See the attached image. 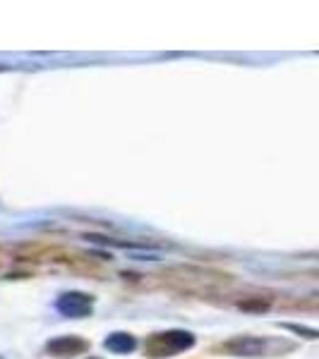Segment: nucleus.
I'll list each match as a JSON object with an SVG mask.
<instances>
[{"mask_svg": "<svg viewBox=\"0 0 319 359\" xmlns=\"http://www.w3.org/2000/svg\"><path fill=\"white\" fill-rule=\"evenodd\" d=\"M197 343L195 333L173 328V331L156 333L147 340V355L149 357H176L185 350H193Z\"/></svg>", "mask_w": 319, "mask_h": 359, "instance_id": "nucleus-1", "label": "nucleus"}, {"mask_svg": "<svg viewBox=\"0 0 319 359\" xmlns=\"http://www.w3.org/2000/svg\"><path fill=\"white\" fill-rule=\"evenodd\" d=\"M219 350L230 357L257 359L269 355V340L259 338V335H235V338L226 340L223 345H219Z\"/></svg>", "mask_w": 319, "mask_h": 359, "instance_id": "nucleus-2", "label": "nucleus"}, {"mask_svg": "<svg viewBox=\"0 0 319 359\" xmlns=\"http://www.w3.org/2000/svg\"><path fill=\"white\" fill-rule=\"evenodd\" d=\"M56 309L65 318H86L94 311V297L82 290H67L56 299Z\"/></svg>", "mask_w": 319, "mask_h": 359, "instance_id": "nucleus-3", "label": "nucleus"}, {"mask_svg": "<svg viewBox=\"0 0 319 359\" xmlns=\"http://www.w3.org/2000/svg\"><path fill=\"white\" fill-rule=\"evenodd\" d=\"M44 350L48 357L72 359V357H79L89 352V340H84L82 335H58V338H51L48 343H46Z\"/></svg>", "mask_w": 319, "mask_h": 359, "instance_id": "nucleus-4", "label": "nucleus"}, {"mask_svg": "<svg viewBox=\"0 0 319 359\" xmlns=\"http://www.w3.org/2000/svg\"><path fill=\"white\" fill-rule=\"evenodd\" d=\"M103 347H106L108 352H113V355H130V352H135V347H137V338L132 333L115 331L111 335H106Z\"/></svg>", "mask_w": 319, "mask_h": 359, "instance_id": "nucleus-5", "label": "nucleus"}, {"mask_svg": "<svg viewBox=\"0 0 319 359\" xmlns=\"http://www.w3.org/2000/svg\"><path fill=\"white\" fill-rule=\"evenodd\" d=\"M281 328H286V331H291V333H298L300 338H305V340H319V331H317V328L300 326V323H281Z\"/></svg>", "mask_w": 319, "mask_h": 359, "instance_id": "nucleus-6", "label": "nucleus"}, {"mask_svg": "<svg viewBox=\"0 0 319 359\" xmlns=\"http://www.w3.org/2000/svg\"><path fill=\"white\" fill-rule=\"evenodd\" d=\"M240 309H245V311H266V309H269V302H266V299H252V302H240Z\"/></svg>", "mask_w": 319, "mask_h": 359, "instance_id": "nucleus-7", "label": "nucleus"}, {"mask_svg": "<svg viewBox=\"0 0 319 359\" xmlns=\"http://www.w3.org/2000/svg\"><path fill=\"white\" fill-rule=\"evenodd\" d=\"M3 69H5V65H0V72H3Z\"/></svg>", "mask_w": 319, "mask_h": 359, "instance_id": "nucleus-8", "label": "nucleus"}, {"mask_svg": "<svg viewBox=\"0 0 319 359\" xmlns=\"http://www.w3.org/2000/svg\"><path fill=\"white\" fill-rule=\"evenodd\" d=\"M89 359H98V357H89Z\"/></svg>", "mask_w": 319, "mask_h": 359, "instance_id": "nucleus-9", "label": "nucleus"}, {"mask_svg": "<svg viewBox=\"0 0 319 359\" xmlns=\"http://www.w3.org/2000/svg\"><path fill=\"white\" fill-rule=\"evenodd\" d=\"M0 359H5V357H3V355H0Z\"/></svg>", "mask_w": 319, "mask_h": 359, "instance_id": "nucleus-10", "label": "nucleus"}]
</instances>
